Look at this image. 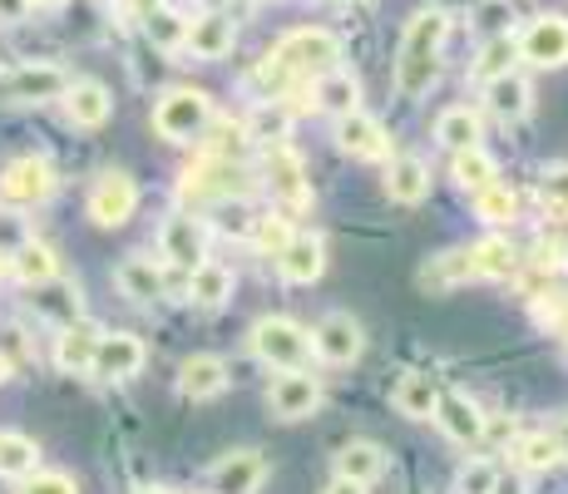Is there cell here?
<instances>
[{"label": "cell", "mask_w": 568, "mask_h": 494, "mask_svg": "<svg viewBox=\"0 0 568 494\" xmlns=\"http://www.w3.org/2000/svg\"><path fill=\"white\" fill-rule=\"evenodd\" d=\"M519 54L529 64H539V70H559V64H568V20L554 16V10L534 16L519 36Z\"/></svg>", "instance_id": "30bf717a"}, {"label": "cell", "mask_w": 568, "mask_h": 494, "mask_svg": "<svg viewBox=\"0 0 568 494\" xmlns=\"http://www.w3.org/2000/svg\"><path fill=\"white\" fill-rule=\"evenodd\" d=\"M247 153H253V139H247V129L233 124V119H213V124L203 129V159L243 163Z\"/></svg>", "instance_id": "f546056e"}, {"label": "cell", "mask_w": 568, "mask_h": 494, "mask_svg": "<svg viewBox=\"0 0 568 494\" xmlns=\"http://www.w3.org/2000/svg\"><path fill=\"white\" fill-rule=\"evenodd\" d=\"M312 104L332 109V114H352V109H362V80L336 64V70H326L312 80Z\"/></svg>", "instance_id": "ffe728a7"}, {"label": "cell", "mask_w": 568, "mask_h": 494, "mask_svg": "<svg viewBox=\"0 0 568 494\" xmlns=\"http://www.w3.org/2000/svg\"><path fill=\"white\" fill-rule=\"evenodd\" d=\"M40 465V445L20 431H0V475L6 480H30Z\"/></svg>", "instance_id": "d590c367"}, {"label": "cell", "mask_w": 568, "mask_h": 494, "mask_svg": "<svg viewBox=\"0 0 568 494\" xmlns=\"http://www.w3.org/2000/svg\"><path fill=\"white\" fill-rule=\"evenodd\" d=\"M539 193H544V203H549L554 213L568 218V169H549V173H544Z\"/></svg>", "instance_id": "bcb514c9"}, {"label": "cell", "mask_w": 568, "mask_h": 494, "mask_svg": "<svg viewBox=\"0 0 568 494\" xmlns=\"http://www.w3.org/2000/svg\"><path fill=\"white\" fill-rule=\"evenodd\" d=\"M272 60L282 64V70L292 74V80L307 90L316 74L336 70V60H342V40L332 36V30H292V36H282L277 46H272Z\"/></svg>", "instance_id": "7a4b0ae2"}, {"label": "cell", "mask_w": 568, "mask_h": 494, "mask_svg": "<svg viewBox=\"0 0 568 494\" xmlns=\"http://www.w3.org/2000/svg\"><path fill=\"white\" fill-rule=\"evenodd\" d=\"M455 179H460V189L479 193V189H489V183H499V169L485 149H465V153H455Z\"/></svg>", "instance_id": "ab89813d"}, {"label": "cell", "mask_w": 568, "mask_h": 494, "mask_svg": "<svg viewBox=\"0 0 568 494\" xmlns=\"http://www.w3.org/2000/svg\"><path fill=\"white\" fill-rule=\"evenodd\" d=\"M253 243H257L262 252H272V258H277V252L292 243V218H287V213H262L257 223H253Z\"/></svg>", "instance_id": "7bdbcfd3"}, {"label": "cell", "mask_w": 568, "mask_h": 494, "mask_svg": "<svg viewBox=\"0 0 568 494\" xmlns=\"http://www.w3.org/2000/svg\"><path fill=\"white\" fill-rule=\"evenodd\" d=\"M386 193L396 198V203H425V193H430V169H425L420 153H396L386 169Z\"/></svg>", "instance_id": "7402d4cb"}, {"label": "cell", "mask_w": 568, "mask_h": 494, "mask_svg": "<svg viewBox=\"0 0 568 494\" xmlns=\"http://www.w3.org/2000/svg\"><path fill=\"white\" fill-rule=\"evenodd\" d=\"M529 80H524V74H499V80H489L485 84V109L495 119H505V124H515V119H524L529 114Z\"/></svg>", "instance_id": "484cf974"}, {"label": "cell", "mask_w": 568, "mask_h": 494, "mask_svg": "<svg viewBox=\"0 0 568 494\" xmlns=\"http://www.w3.org/2000/svg\"><path fill=\"white\" fill-rule=\"evenodd\" d=\"M139 494H173V490H159V485H154V490H139Z\"/></svg>", "instance_id": "11a10c76"}, {"label": "cell", "mask_w": 568, "mask_h": 494, "mask_svg": "<svg viewBox=\"0 0 568 494\" xmlns=\"http://www.w3.org/2000/svg\"><path fill=\"white\" fill-rule=\"evenodd\" d=\"M262 173H267V189L282 203V213L297 218L312 208V183H307V163L292 144H267L262 153Z\"/></svg>", "instance_id": "8992f818"}, {"label": "cell", "mask_w": 568, "mask_h": 494, "mask_svg": "<svg viewBox=\"0 0 568 494\" xmlns=\"http://www.w3.org/2000/svg\"><path fill=\"white\" fill-rule=\"evenodd\" d=\"M450 36V10L425 6L415 10L400 30V50H396V90L406 99H420L440 80V46Z\"/></svg>", "instance_id": "6da1fadb"}, {"label": "cell", "mask_w": 568, "mask_h": 494, "mask_svg": "<svg viewBox=\"0 0 568 494\" xmlns=\"http://www.w3.org/2000/svg\"><path fill=\"white\" fill-rule=\"evenodd\" d=\"M217 6H223V0H207V10H217Z\"/></svg>", "instance_id": "6f0895ef"}, {"label": "cell", "mask_w": 568, "mask_h": 494, "mask_svg": "<svg viewBox=\"0 0 568 494\" xmlns=\"http://www.w3.org/2000/svg\"><path fill=\"white\" fill-rule=\"evenodd\" d=\"M559 326H564V336H568V312H564V316H559Z\"/></svg>", "instance_id": "9f6ffc18"}, {"label": "cell", "mask_w": 568, "mask_h": 494, "mask_svg": "<svg viewBox=\"0 0 568 494\" xmlns=\"http://www.w3.org/2000/svg\"><path fill=\"white\" fill-rule=\"evenodd\" d=\"M554 435H559V445H564V455H568V421L559 425V431H554Z\"/></svg>", "instance_id": "816d5d0a"}, {"label": "cell", "mask_w": 568, "mask_h": 494, "mask_svg": "<svg viewBox=\"0 0 568 494\" xmlns=\"http://www.w3.org/2000/svg\"><path fill=\"white\" fill-rule=\"evenodd\" d=\"M159 248H163V258H169L173 268L193 272L207 258V223L203 218H193V213H173L169 223H163V233H159Z\"/></svg>", "instance_id": "4fadbf2b"}, {"label": "cell", "mask_w": 568, "mask_h": 494, "mask_svg": "<svg viewBox=\"0 0 568 494\" xmlns=\"http://www.w3.org/2000/svg\"><path fill=\"white\" fill-rule=\"evenodd\" d=\"M499 465L495 460H469V465L455 475V494H495L499 490Z\"/></svg>", "instance_id": "60d3db41"}, {"label": "cell", "mask_w": 568, "mask_h": 494, "mask_svg": "<svg viewBox=\"0 0 568 494\" xmlns=\"http://www.w3.org/2000/svg\"><path fill=\"white\" fill-rule=\"evenodd\" d=\"M20 494H80V485H74L70 475H54V470H45V475H30L26 485H20Z\"/></svg>", "instance_id": "7dc6e473"}, {"label": "cell", "mask_w": 568, "mask_h": 494, "mask_svg": "<svg viewBox=\"0 0 568 494\" xmlns=\"http://www.w3.org/2000/svg\"><path fill=\"white\" fill-rule=\"evenodd\" d=\"M30 10H50V6H60V0H26Z\"/></svg>", "instance_id": "f907efd6"}, {"label": "cell", "mask_w": 568, "mask_h": 494, "mask_svg": "<svg viewBox=\"0 0 568 494\" xmlns=\"http://www.w3.org/2000/svg\"><path fill=\"white\" fill-rule=\"evenodd\" d=\"M312 351L326 361V366H356L366 351V336H362V322L346 312H332L316 322L312 332Z\"/></svg>", "instance_id": "9c48e42d"}, {"label": "cell", "mask_w": 568, "mask_h": 494, "mask_svg": "<svg viewBox=\"0 0 568 494\" xmlns=\"http://www.w3.org/2000/svg\"><path fill=\"white\" fill-rule=\"evenodd\" d=\"M223 386H227L223 356H189L179 366V391L189 395V401H213Z\"/></svg>", "instance_id": "83f0119b"}, {"label": "cell", "mask_w": 568, "mask_h": 494, "mask_svg": "<svg viewBox=\"0 0 568 494\" xmlns=\"http://www.w3.org/2000/svg\"><path fill=\"white\" fill-rule=\"evenodd\" d=\"M495 494H524V490H519V485H509V490H505V480H499V490H495Z\"/></svg>", "instance_id": "f5cc1de1"}, {"label": "cell", "mask_w": 568, "mask_h": 494, "mask_svg": "<svg viewBox=\"0 0 568 494\" xmlns=\"http://www.w3.org/2000/svg\"><path fill=\"white\" fill-rule=\"evenodd\" d=\"M114 282H119V292H124L129 302H159L163 296V272L154 268V258H144V252H134V258L119 262Z\"/></svg>", "instance_id": "d4e9b609"}, {"label": "cell", "mask_w": 568, "mask_h": 494, "mask_svg": "<svg viewBox=\"0 0 568 494\" xmlns=\"http://www.w3.org/2000/svg\"><path fill=\"white\" fill-rule=\"evenodd\" d=\"M247 346H253L262 366H277V371H307V356H312V336L292 316H262V322H253Z\"/></svg>", "instance_id": "3957f363"}, {"label": "cell", "mask_w": 568, "mask_h": 494, "mask_svg": "<svg viewBox=\"0 0 568 494\" xmlns=\"http://www.w3.org/2000/svg\"><path fill=\"white\" fill-rule=\"evenodd\" d=\"M390 401H396V411L406 415V421H430L435 401H440V386H435V376H425V371H400Z\"/></svg>", "instance_id": "603a6c76"}, {"label": "cell", "mask_w": 568, "mask_h": 494, "mask_svg": "<svg viewBox=\"0 0 568 494\" xmlns=\"http://www.w3.org/2000/svg\"><path fill=\"white\" fill-rule=\"evenodd\" d=\"M435 139H440L450 153L479 149V114L469 104H450L440 119H435Z\"/></svg>", "instance_id": "d6a6232c"}, {"label": "cell", "mask_w": 568, "mask_h": 494, "mask_svg": "<svg viewBox=\"0 0 568 494\" xmlns=\"http://www.w3.org/2000/svg\"><path fill=\"white\" fill-rule=\"evenodd\" d=\"M475 213H479V223H489V228L515 223V213H519V193L509 189V183H489V189H479V193H475Z\"/></svg>", "instance_id": "74e56055"}, {"label": "cell", "mask_w": 568, "mask_h": 494, "mask_svg": "<svg viewBox=\"0 0 568 494\" xmlns=\"http://www.w3.org/2000/svg\"><path fill=\"white\" fill-rule=\"evenodd\" d=\"M0 381H10V361L6 356H0Z\"/></svg>", "instance_id": "db71d44e"}, {"label": "cell", "mask_w": 568, "mask_h": 494, "mask_svg": "<svg viewBox=\"0 0 568 494\" xmlns=\"http://www.w3.org/2000/svg\"><path fill=\"white\" fill-rule=\"evenodd\" d=\"M515 460H519V470H549L564 460V445L554 431H529L515 441Z\"/></svg>", "instance_id": "8d00e7d4"}, {"label": "cell", "mask_w": 568, "mask_h": 494, "mask_svg": "<svg viewBox=\"0 0 568 494\" xmlns=\"http://www.w3.org/2000/svg\"><path fill=\"white\" fill-rule=\"evenodd\" d=\"M6 268L16 272V278L26 282V288H45V282L60 278V258H54L45 243H36V238H30V243L20 248V252H10Z\"/></svg>", "instance_id": "f1b7e54d"}, {"label": "cell", "mask_w": 568, "mask_h": 494, "mask_svg": "<svg viewBox=\"0 0 568 494\" xmlns=\"http://www.w3.org/2000/svg\"><path fill=\"white\" fill-rule=\"evenodd\" d=\"M100 336L104 332H100V326H90V322L60 326V336H54V366H60V371H90Z\"/></svg>", "instance_id": "cb8c5ba5"}, {"label": "cell", "mask_w": 568, "mask_h": 494, "mask_svg": "<svg viewBox=\"0 0 568 494\" xmlns=\"http://www.w3.org/2000/svg\"><path fill=\"white\" fill-rule=\"evenodd\" d=\"M64 109H70V124L80 129H100L109 114H114V99L100 80H74L70 90H64Z\"/></svg>", "instance_id": "44dd1931"}, {"label": "cell", "mask_w": 568, "mask_h": 494, "mask_svg": "<svg viewBox=\"0 0 568 494\" xmlns=\"http://www.w3.org/2000/svg\"><path fill=\"white\" fill-rule=\"evenodd\" d=\"M139 208V183L124 169H104L90 189V218L94 228H124Z\"/></svg>", "instance_id": "ba28073f"}, {"label": "cell", "mask_w": 568, "mask_h": 494, "mask_svg": "<svg viewBox=\"0 0 568 494\" xmlns=\"http://www.w3.org/2000/svg\"><path fill=\"white\" fill-rule=\"evenodd\" d=\"M189 296L199 306H223L227 296H233V268H223V262L203 258L199 268L189 272Z\"/></svg>", "instance_id": "836d02e7"}, {"label": "cell", "mask_w": 568, "mask_h": 494, "mask_svg": "<svg viewBox=\"0 0 568 494\" xmlns=\"http://www.w3.org/2000/svg\"><path fill=\"white\" fill-rule=\"evenodd\" d=\"M0 272H6V258H0Z\"/></svg>", "instance_id": "680465c9"}, {"label": "cell", "mask_w": 568, "mask_h": 494, "mask_svg": "<svg viewBox=\"0 0 568 494\" xmlns=\"http://www.w3.org/2000/svg\"><path fill=\"white\" fill-rule=\"evenodd\" d=\"M233 40H237L233 16H223V10H203L199 20H189V46L183 50H193L199 60H223V54L233 50Z\"/></svg>", "instance_id": "d6986e66"}, {"label": "cell", "mask_w": 568, "mask_h": 494, "mask_svg": "<svg viewBox=\"0 0 568 494\" xmlns=\"http://www.w3.org/2000/svg\"><path fill=\"white\" fill-rule=\"evenodd\" d=\"M475 278V268H469V248H450V252H440V258H430L420 268V288H430V292H450L455 282H469Z\"/></svg>", "instance_id": "e575fe53"}, {"label": "cell", "mask_w": 568, "mask_h": 494, "mask_svg": "<svg viewBox=\"0 0 568 494\" xmlns=\"http://www.w3.org/2000/svg\"><path fill=\"white\" fill-rule=\"evenodd\" d=\"M262 480H267V460H262L257 450H233V455H223L207 470L213 494H257Z\"/></svg>", "instance_id": "9a60e30c"}, {"label": "cell", "mask_w": 568, "mask_h": 494, "mask_svg": "<svg viewBox=\"0 0 568 494\" xmlns=\"http://www.w3.org/2000/svg\"><path fill=\"white\" fill-rule=\"evenodd\" d=\"M253 223H257V218L247 213L243 198H237V203H223V213H217V228H223V233H233V238H253Z\"/></svg>", "instance_id": "f6af8a7d"}, {"label": "cell", "mask_w": 568, "mask_h": 494, "mask_svg": "<svg viewBox=\"0 0 568 494\" xmlns=\"http://www.w3.org/2000/svg\"><path fill=\"white\" fill-rule=\"evenodd\" d=\"M124 10H129V20H139V26H149V20L163 10V0H124Z\"/></svg>", "instance_id": "c3c4849f"}, {"label": "cell", "mask_w": 568, "mask_h": 494, "mask_svg": "<svg viewBox=\"0 0 568 494\" xmlns=\"http://www.w3.org/2000/svg\"><path fill=\"white\" fill-rule=\"evenodd\" d=\"M336 149L352 153V159H386V153H390V134L381 129V119L352 109V114L336 119Z\"/></svg>", "instance_id": "e0dca14e"}, {"label": "cell", "mask_w": 568, "mask_h": 494, "mask_svg": "<svg viewBox=\"0 0 568 494\" xmlns=\"http://www.w3.org/2000/svg\"><path fill=\"white\" fill-rule=\"evenodd\" d=\"M469 268H475V278L509 282V278H519L524 258L515 252V243H509V238H485V243L469 248Z\"/></svg>", "instance_id": "4316f807"}, {"label": "cell", "mask_w": 568, "mask_h": 494, "mask_svg": "<svg viewBox=\"0 0 568 494\" xmlns=\"http://www.w3.org/2000/svg\"><path fill=\"white\" fill-rule=\"evenodd\" d=\"M267 405L277 421H307L316 405H322V381L312 371H282L267 386Z\"/></svg>", "instance_id": "7c38bea8"}, {"label": "cell", "mask_w": 568, "mask_h": 494, "mask_svg": "<svg viewBox=\"0 0 568 494\" xmlns=\"http://www.w3.org/2000/svg\"><path fill=\"white\" fill-rule=\"evenodd\" d=\"M430 421L440 425L455 445H479L485 441V415H479V405L469 401V395H460V391H440Z\"/></svg>", "instance_id": "2e32d148"}, {"label": "cell", "mask_w": 568, "mask_h": 494, "mask_svg": "<svg viewBox=\"0 0 568 494\" xmlns=\"http://www.w3.org/2000/svg\"><path fill=\"white\" fill-rule=\"evenodd\" d=\"M207 124H213V99L203 90H169L154 104V129L169 144H193Z\"/></svg>", "instance_id": "277c9868"}, {"label": "cell", "mask_w": 568, "mask_h": 494, "mask_svg": "<svg viewBox=\"0 0 568 494\" xmlns=\"http://www.w3.org/2000/svg\"><path fill=\"white\" fill-rule=\"evenodd\" d=\"M515 54H519V36H509V30H505V36H495L485 50H479V60H475V70H469V74H475L479 84H489V80H499V74H509Z\"/></svg>", "instance_id": "f35d334b"}, {"label": "cell", "mask_w": 568, "mask_h": 494, "mask_svg": "<svg viewBox=\"0 0 568 494\" xmlns=\"http://www.w3.org/2000/svg\"><path fill=\"white\" fill-rule=\"evenodd\" d=\"M247 139H262V144H287L292 129V104L287 99H257V109L243 119Z\"/></svg>", "instance_id": "4dcf8cb0"}, {"label": "cell", "mask_w": 568, "mask_h": 494, "mask_svg": "<svg viewBox=\"0 0 568 494\" xmlns=\"http://www.w3.org/2000/svg\"><path fill=\"white\" fill-rule=\"evenodd\" d=\"M30 243L26 233V218H16L10 208H0V258H10V252H20Z\"/></svg>", "instance_id": "ee69618b"}, {"label": "cell", "mask_w": 568, "mask_h": 494, "mask_svg": "<svg viewBox=\"0 0 568 494\" xmlns=\"http://www.w3.org/2000/svg\"><path fill=\"white\" fill-rule=\"evenodd\" d=\"M0 193H6L10 208L50 203V193H54V169H50L45 159H36V153H26V159L6 163V173H0Z\"/></svg>", "instance_id": "8fae6325"}, {"label": "cell", "mask_w": 568, "mask_h": 494, "mask_svg": "<svg viewBox=\"0 0 568 494\" xmlns=\"http://www.w3.org/2000/svg\"><path fill=\"white\" fill-rule=\"evenodd\" d=\"M70 84L74 80L60 64H16L0 74V104H50V99H64Z\"/></svg>", "instance_id": "52a82bcc"}, {"label": "cell", "mask_w": 568, "mask_h": 494, "mask_svg": "<svg viewBox=\"0 0 568 494\" xmlns=\"http://www.w3.org/2000/svg\"><path fill=\"white\" fill-rule=\"evenodd\" d=\"M386 470V450L371 441H352L336 450V480H356V485H371V480Z\"/></svg>", "instance_id": "1f68e13d"}, {"label": "cell", "mask_w": 568, "mask_h": 494, "mask_svg": "<svg viewBox=\"0 0 568 494\" xmlns=\"http://www.w3.org/2000/svg\"><path fill=\"white\" fill-rule=\"evenodd\" d=\"M179 193L183 203H237V198L247 193V173L243 163H223V159H199L183 169L179 179Z\"/></svg>", "instance_id": "5b68a950"}, {"label": "cell", "mask_w": 568, "mask_h": 494, "mask_svg": "<svg viewBox=\"0 0 568 494\" xmlns=\"http://www.w3.org/2000/svg\"><path fill=\"white\" fill-rule=\"evenodd\" d=\"M139 366H144V342L134 332H104L90 361V371L100 381H129L139 376Z\"/></svg>", "instance_id": "5bb4252c"}, {"label": "cell", "mask_w": 568, "mask_h": 494, "mask_svg": "<svg viewBox=\"0 0 568 494\" xmlns=\"http://www.w3.org/2000/svg\"><path fill=\"white\" fill-rule=\"evenodd\" d=\"M144 36L154 40L159 50H183V46H189V20L173 16V10H159V16L144 26Z\"/></svg>", "instance_id": "b9f144b4"}, {"label": "cell", "mask_w": 568, "mask_h": 494, "mask_svg": "<svg viewBox=\"0 0 568 494\" xmlns=\"http://www.w3.org/2000/svg\"><path fill=\"white\" fill-rule=\"evenodd\" d=\"M326 268V243L316 233H292V243L277 252V272L292 288H312Z\"/></svg>", "instance_id": "ac0fdd59"}, {"label": "cell", "mask_w": 568, "mask_h": 494, "mask_svg": "<svg viewBox=\"0 0 568 494\" xmlns=\"http://www.w3.org/2000/svg\"><path fill=\"white\" fill-rule=\"evenodd\" d=\"M322 494H366V485H356V480H332Z\"/></svg>", "instance_id": "681fc988"}]
</instances>
